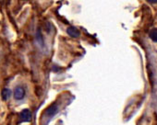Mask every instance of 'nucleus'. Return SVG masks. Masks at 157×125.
Returning <instances> with one entry per match:
<instances>
[{"label":"nucleus","mask_w":157,"mask_h":125,"mask_svg":"<svg viewBox=\"0 0 157 125\" xmlns=\"http://www.w3.org/2000/svg\"><path fill=\"white\" fill-rule=\"evenodd\" d=\"M32 120V112L28 109H24L20 113V121L21 122H30Z\"/></svg>","instance_id":"f03ea898"},{"label":"nucleus","mask_w":157,"mask_h":125,"mask_svg":"<svg viewBox=\"0 0 157 125\" xmlns=\"http://www.w3.org/2000/svg\"><path fill=\"white\" fill-rule=\"evenodd\" d=\"M147 2H149V3H151V4H155V3H157V0H146Z\"/></svg>","instance_id":"0eeeda50"},{"label":"nucleus","mask_w":157,"mask_h":125,"mask_svg":"<svg viewBox=\"0 0 157 125\" xmlns=\"http://www.w3.org/2000/svg\"><path fill=\"white\" fill-rule=\"evenodd\" d=\"M11 94H12V92H11L10 89H9V88H4L3 91H2V98H3V99H4V100H8V99L10 98Z\"/></svg>","instance_id":"39448f33"},{"label":"nucleus","mask_w":157,"mask_h":125,"mask_svg":"<svg viewBox=\"0 0 157 125\" xmlns=\"http://www.w3.org/2000/svg\"><path fill=\"white\" fill-rule=\"evenodd\" d=\"M57 110H58V107H57V105H56V104H54V105H51L50 107H48L47 109H46V110L44 111V115L47 117V118H52V117H54L56 114V112H57Z\"/></svg>","instance_id":"7ed1b4c3"},{"label":"nucleus","mask_w":157,"mask_h":125,"mask_svg":"<svg viewBox=\"0 0 157 125\" xmlns=\"http://www.w3.org/2000/svg\"><path fill=\"white\" fill-rule=\"evenodd\" d=\"M26 91L25 88L21 86H18L13 90V97L16 100H22L25 98Z\"/></svg>","instance_id":"f257e3e1"},{"label":"nucleus","mask_w":157,"mask_h":125,"mask_svg":"<svg viewBox=\"0 0 157 125\" xmlns=\"http://www.w3.org/2000/svg\"><path fill=\"white\" fill-rule=\"evenodd\" d=\"M149 36L151 38V40L154 42H157V29H152L150 33H149Z\"/></svg>","instance_id":"423d86ee"},{"label":"nucleus","mask_w":157,"mask_h":125,"mask_svg":"<svg viewBox=\"0 0 157 125\" xmlns=\"http://www.w3.org/2000/svg\"><path fill=\"white\" fill-rule=\"evenodd\" d=\"M67 32L72 38H78V36H80V31H78L75 27H69V28H67Z\"/></svg>","instance_id":"20e7f679"}]
</instances>
